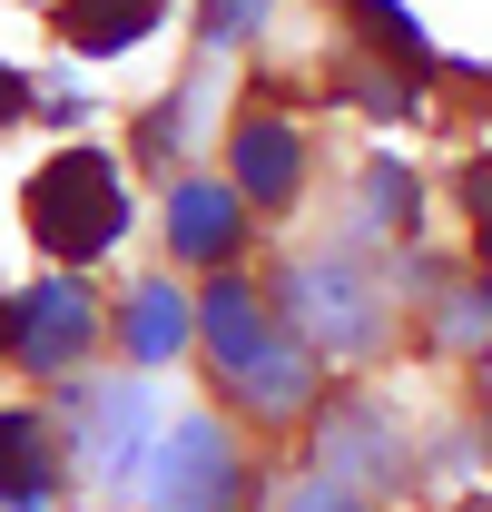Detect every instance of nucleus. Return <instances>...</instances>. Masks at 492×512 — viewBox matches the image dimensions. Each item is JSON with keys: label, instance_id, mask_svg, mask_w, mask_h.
Masks as SVG:
<instances>
[{"label": "nucleus", "instance_id": "obj_2", "mask_svg": "<svg viewBox=\"0 0 492 512\" xmlns=\"http://www.w3.org/2000/svg\"><path fill=\"white\" fill-rule=\"evenodd\" d=\"M286 316L306 355H374L384 345V286L365 256H306L286 276Z\"/></svg>", "mask_w": 492, "mask_h": 512}, {"label": "nucleus", "instance_id": "obj_15", "mask_svg": "<svg viewBox=\"0 0 492 512\" xmlns=\"http://www.w3.org/2000/svg\"><path fill=\"white\" fill-rule=\"evenodd\" d=\"M443 345H492V296H483V286L443 306Z\"/></svg>", "mask_w": 492, "mask_h": 512}, {"label": "nucleus", "instance_id": "obj_14", "mask_svg": "<svg viewBox=\"0 0 492 512\" xmlns=\"http://www.w3.org/2000/svg\"><path fill=\"white\" fill-rule=\"evenodd\" d=\"M345 10L365 20V30L384 40V50H394V60H414V69H424V30L404 20V0H345Z\"/></svg>", "mask_w": 492, "mask_h": 512}, {"label": "nucleus", "instance_id": "obj_11", "mask_svg": "<svg viewBox=\"0 0 492 512\" xmlns=\"http://www.w3.org/2000/svg\"><path fill=\"white\" fill-rule=\"evenodd\" d=\"M187 296L178 286H138V296H128V316H119V345L128 355H138V375H148V365H168V355H178L187 345Z\"/></svg>", "mask_w": 492, "mask_h": 512}, {"label": "nucleus", "instance_id": "obj_13", "mask_svg": "<svg viewBox=\"0 0 492 512\" xmlns=\"http://www.w3.org/2000/svg\"><path fill=\"white\" fill-rule=\"evenodd\" d=\"M237 394L256 404V414L296 424V414H306V394H315V355L296 345V335H276V345H266V365H256V375H237Z\"/></svg>", "mask_w": 492, "mask_h": 512}, {"label": "nucleus", "instance_id": "obj_5", "mask_svg": "<svg viewBox=\"0 0 492 512\" xmlns=\"http://www.w3.org/2000/svg\"><path fill=\"white\" fill-rule=\"evenodd\" d=\"M0 335H10V355H20V365L69 375V365L89 355V335H99V306H89L69 276H50V286H30V296L10 306V325H0Z\"/></svg>", "mask_w": 492, "mask_h": 512}, {"label": "nucleus", "instance_id": "obj_18", "mask_svg": "<svg viewBox=\"0 0 492 512\" xmlns=\"http://www.w3.org/2000/svg\"><path fill=\"white\" fill-rule=\"evenodd\" d=\"M286 512H365V503H355L345 483H306V493H296V503H286Z\"/></svg>", "mask_w": 492, "mask_h": 512}, {"label": "nucleus", "instance_id": "obj_17", "mask_svg": "<svg viewBox=\"0 0 492 512\" xmlns=\"http://www.w3.org/2000/svg\"><path fill=\"white\" fill-rule=\"evenodd\" d=\"M374 217H404V207H414V178H404V168H374Z\"/></svg>", "mask_w": 492, "mask_h": 512}, {"label": "nucleus", "instance_id": "obj_7", "mask_svg": "<svg viewBox=\"0 0 492 512\" xmlns=\"http://www.w3.org/2000/svg\"><path fill=\"white\" fill-rule=\"evenodd\" d=\"M197 325H207V345H217V375L237 384L266 365V345H276V325H266V306H256V286H217L207 306H197Z\"/></svg>", "mask_w": 492, "mask_h": 512}, {"label": "nucleus", "instance_id": "obj_6", "mask_svg": "<svg viewBox=\"0 0 492 512\" xmlns=\"http://www.w3.org/2000/svg\"><path fill=\"white\" fill-rule=\"evenodd\" d=\"M325 463L365 473V483H404V434L384 424V404H345V414H325Z\"/></svg>", "mask_w": 492, "mask_h": 512}, {"label": "nucleus", "instance_id": "obj_19", "mask_svg": "<svg viewBox=\"0 0 492 512\" xmlns=\"http://www.w3.org/2000/svg\"><path fill=\"white\" fill-rule=\"evenodd\" d=\"M20 109H30V89H20V69H0V128L20 119Z\"/></svg>", "mask_w": 492, "mask_h": 512}, {"label": "nucleus", "instance_id": "obj_4", "mask_svg": "<svg viewBox=\"0 0 492 512\" xmlns=\"http://www.w3.org/2000/svg\"><path fill=\"white\" fill-rule=\"evenodd\" d=\"M69 434H79V463L99 473V483H138V463L158 453V404H148V375H119V384H89L79 394V414H69Z\"/></svg>", "mask_w": 492, "mask_h": 512}, {"label": "nucleus", "instance_id": "obj_9", "mask_svg": "<svg viewBox=\"0 0 492 512\" xmlns=\"http://www.w3.org/2000/svg\"><path fill=\"white\" fill-rule=\"evenodd\" d=\"M227 168L246 178V197L276 207V197H296V178H306V138H296L286 119H246L237 148H227Z\"/></svg>", "mask_w": 492, "mask_h": 512}, {"label": "nucleus", "instance_id": "obj_16", "mask_svg": "<svg viewBox=\"0 0 492 512\" xmlns=\"http://www.w3.org/2000/svg\"><path fill=\"white\" fill-rule=\"evenodd\" d=\"M266 20V0H207V40H246Z\"/></svg>", "mask_w": 492, "mask_h": 512}, {"label": "nucleus", "instance_id": "obj_1", "mask_svg": "<svg viewBox=\"0 0 492 512\" xmlns=\"http://www.w3.org/2000/svg\"><path fill=\"white\" fill-rule=\"evenodd\" d=\"M128 227V188L109 158H89V148H60L40 178H30V237L50 256H109Z\"/></svg>", "mask_w": 492, "mask_h": 512}, {"label": "nucleus", "instance_id": "obj_8", "mask_svg": "<svg viewBox=\"0 0 492 512\" xmlns=\"http://www.w3.org/2000/svg\"><path fill=\"white\" fill-rule=\"evenodd\" d=\"M158 10L168 0H60V40L79 60H119V50H138L158 30Z\"/></svg>", "mask_w": 492, "mask_h": 512}, {"label": "nucleus", "instance_id": "obj_3", "mask_svg": "<svg viewBox=\"0 0 492 512\" xmlns=\"http://www.w3.org/2000/svg\"><path fill=\"white\" fill-rule=\"evenodd\" d=\"M128 503H148V512H237V444H227V424L217 414H178L158 434V453L138 463Z\"/></svg>", "mask_w": 492, "mask_h": 512}, {"label": "nucleus", "instance_id": "obj_12", "mask_svg": "<svg viewBox=\"0 0 492 512\" xmlns=\"http://www.w3.org/2000/svg\"><path fill=\"white\" fill-rule=\"evenodd\" d=\"M0 503L10 512H40L50 503V444H40V414H0Z\"/></svg>", "mask_w": 492, "mask_h": 512}, {"label": "nucleus", "instance_id": "obj_10", "mask_svg": "<svg viewBox=\"0 0 492 512\" xmlns=\"http://www.w3.org/2000/svg\"><path fill=\"white\" fill-rule=\"evenodd\" d=\"M168 237H178V256H197V266H227V247H237V188L187 178V188L168 197Z\"/></svg>", "mask_w": 492, "mask_h": 512}]
</instances>
